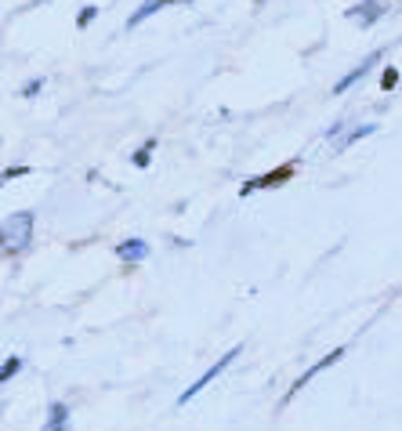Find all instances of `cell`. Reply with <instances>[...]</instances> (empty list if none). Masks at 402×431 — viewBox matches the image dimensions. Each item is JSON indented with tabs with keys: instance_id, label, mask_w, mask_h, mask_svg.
I'll list each match as a JSON object with an SVG mask.
<instances>
[{
	"instance_id": "1",
	"label": "cell",
	"mask_w": 402,
	"mask_h": 431,
	"mask_svg": "<svg viewBox=\"0 0 402 431\" xmlns=\"http://www.w3.org/2000/svg\"><path fill=\"white\" fill-rule=\"evenodd\" d=\"M33 210H15L8 214L4 222H0V258H15L22 251H29V243H33Z\"/></svg>"
},
{
	"instance_id": "2",
	"label": "cell",
	"mask_w": 402,
	"mask_h": 431,
	"mask_svg": "<svg viewBox=\"0 0 402 431\" xmlns=\"http://www.w3.org/2000/svg\"><path fill=\"white\" fill-rule=\"evenodd\" d=\"M239 355H243V345H236V348H229V352H225V355H222L218 362H214V366H207V374H203V377H200L196 384H189V388H185V391L178 395V406H189V403H193V398H196L200 391H207V388H210L214 381H218V377L225 374V369H229V366H232L236 359H239Z\"/></svg>"
},
{
	"instance_id": "3",
	"label": "cell",
	"mask_w": 402,
	"mask_h": 431,
	"mask_svg": "<svg viewBox=\"0 0 402 431\" xmlns=\"http://www.w3.org/2000/svg\"><path fill=\"white\" fill-rule=\"evenodd\" d=\"M345 355H348V348H345V345H341V348H333V352H326V355H323V359H319V362H312V366H308V369H304V374H301V377H297V381H294V384H290V391H287V395H283V403H280V410H283V406H287V403H290V398H294V395H297V391H304V388H308V384H312V381H316V377H319V374H326V369H330V366H337V362H341V359H345Z\"/></svg>"
},
{
	"instance_id": "4",
	"label": "cell",
	"mask_w": 402,
	"mask_h": 431,
	"mask_svg": "<svg viewBox=\"0 0 402 431\" xmlns=\"http://www.w3.org/2000/svg\"><path fill=\"white\" fill-rule=\"evenodd\" d=\"M294 163H283V167H275V171H268V174H261V178H251V181H243L239 185V196H251V192H258V189H280V185H287L290 178H294Z\"/></svg>"
},
{
	"instance_id": "5",
	"label": "cell",
	"mask_w": 402,
	"mask_h": 431,
	"mask_svg": "<svg viewBox=\"0 0 402 431\" xmlns=\"http://www.w3.org/2000/svg\"><path fill=\"white\" fill-rule=\"evenodd\" d=\"M384 15H388V4H384V0H362V4H355V8L345 11V18L355 22L359 29H369L374 22H381Z\"/></svg>"
},
{
	"instance_id": "6",
	"label": "cell",
	"mask_w": 402,
	"mask_h": 431,
	"mask_svg": "<svg viewBox=\"0 0 402 431\" xmlns=\"http://www.w3.org/2000/svg\"><path fill=\"white\" fill-rule=\"evenodd\" d=\"M381 58H384V51H374V54H369L366 62H359V66H355V69H352L348 76H341V80L333 84V95H348V91H352V87H355V84H359V80H362L366 73H369V69H374Z\"/></svg>"
},
{
	"instance_id": "7",
	"label": "cell",
	"mask_w": 402,
	"mask_h": 431,
	"mask_svg": "<svg viewBox=\"0 0 402 431\" xmlns=\"http://www.w3.org/2000/svg\"><path fill=\"white\" fill-rule=\"evenodd\" d=\"M113 254H116V261H123V265H138V261L149 258V243H145V239H120Z\"/></svg>"
},
{
	"instance_id": "8",
	"label": "cell",
	"mask_w": 402,
	"mask_h": 431,
	"mask_svg": "<svg viewBox=\"0 0 402 431\" xmlns=\"http://www.w3.org/2000/svg\"><path fill=\"white\" fill-rule=\"evenodd\" d=\"M369 134H377V123H362V127H352V131H341V134H337V142H333V152H345V149H352L355 142H362V138H369Z\"/></svg>"
},
{
	"instance_id": "9",
	"label": "cell",
	"mask_w": 402,
	"mask_h": 431,
	"mask_svg": "<svg viewBox=\"0 0 402 431\" xmlns=\"http://www.w3.org/2000/svg\"><path fill=\"white\" fill-rule=\"evenodd\" d=\"M171 4H178V0H145V4L127 18V29H138L145 18H152V15H156V11H163V8H171Z\"/></svg>"
},
{
	"instance_id": "10",
	"label": "cell",
	"mask_w": 402,
	"mask_h": 431,
	"mask_svg": "<svg viewBox=\"0 0 402 431\" xmlns=\"http://www.w3.org/2000/svg\"><path fill=\"white\" fill-rule=\"evenodd\" d=\"M44 431H69V406L66 403H51Z\"/></svg>"
},
{
	"instance_id": "11",
	"label": "cell",
	"mask_w": 402,
	"mask_h": 431,
	"mask_svg": "<svg viewBox=\"0 0 402 431\" xmlns=\"http://www.w3.org/2000/svg\"><path fill=\"white\" fill-rule=\"evenodd\" d=\"M18 369H22V355H11L4 366H0V384H8V381L18 374Z\"/></svg>"
},
{
	"instance_id": "12",
	"label": "cell",
	"mask_w": 402,
	"mask_h": 431,
	"mask_svg": "<svg viewBox=\"0 0 402 431\" xmlns=\"http://www.w3.org/2000/svg\"><path fill=\"white\" fill-rule=\"evenodd\" d=\"M152 149H156V138H149V142H145V145L134 152V156H131V160H134V167H149V160H152Z\"/></svg>"
},
{
	"instance_id": "13",
	"label": "cell",
	"mask_w": 402,
	"mask_h": 431,
	"mask_svg": "<svg viewBox=\"0 0 402 431\" xmlns=\"http://www.w3.org/2000/svg\"><path fill=\"white\" fill-rule=\"evenodd\" d=\"M95 18H98V8H95V4H87V8L76 15V25H80V29H87V25L95 22Z\"/></svg>"
},
{
	"instance_id": "14",
	"label": "cell",
	"mask_w": 402,
	"mask_h": 431,
	"mask_svg": "<svg viewBox=\"0 0 402 431\" xmlns=\"http://www.w3.org/2000/svg\"><path fill=\"white\" fill-rule=\"evenodd\" d=\"M40 87H44V76H37V80H29V84L22 87V98H33V95H37Z\"/></svg>"
},
{
	"instance_id": "15",
	"label": "cell",
	"mask_w": 402,
	"mask_h": 431,
	"mask_svg": "<svg viewBox=\"0 0 402 431\" xmlns=\"http://www.w3.org/2000/svg\"><path fill=\"white\" fill-rule=\"evenodd\" d=\"M22 174H29V167H8L4 174H0V181H11V178H22Z\"/></svg>"
},
{
	"instance_id": "16",
	"label": "cell",
	"mask_w": 402,
	"mask_h": 431,
	"mask_svg": "<svg viewBox=\"0 0 402 431\" xmlns=\"http://www.w3.org/2000/svg\"><path fill=\"white\" fill-rule=\"evenodd\" d=\"M395 80H398V76H395V69H384V76H381V87H384V91H391V87H395Z\"/></svg>"
},
{
	"instance_id": "17",
	"label": "cell",
	"mask_w": 402,
	"mask_h": 431,
	"mask_svg": "<svg viewBox=\"0 0 402 431\" xmlns=\"http://www.w3.org/2000/svg\"><path fill=\"white\" fill-rule=\"evenodd\" d=\"M0 185H4V181H0Z\"/></svg>"
}]
</instances>
